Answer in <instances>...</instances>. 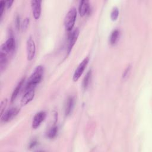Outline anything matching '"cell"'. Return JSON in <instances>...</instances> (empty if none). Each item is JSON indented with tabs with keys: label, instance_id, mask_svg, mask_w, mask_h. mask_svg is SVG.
I'll use <instances>...</instances> for the list:
<instances>
[{
	"label": "cell",
	"instance_id": "277c9868",
	"mask_svg": "<svg viewBox=\"0 0 152 152\" xmlns=\"http://www.w3.org/2000/svg\"><path fill=\"white\" fill-rule=\"evenodd\" d=\"M27 58L28 61H31L36 53V45L34 41L31 36H29L26 42Z\"/></svg>",
	"mask_w": 152,
	"mask_h": 152
},
{
	"label": "cell",
	"instance_id": "8992f818",
	"mask_svg": "<svg viewBox=\"0 0 152 152\" xmlns=\"http://www.w3.org/2000/svg\"><path fill=\"white\" fill-rule=\"evenodd\" d=\"M80 34V30L78 27L75 28L74 30H72L71 33H69L68 36V42L67 45V52L68 53H69L71 51L73 46H74L78 37Z\"/></svg>",
	"mask_w": 152,
	"mask_h": 152
},
{
	"label": "cell",
	"instance_id": "7402d4cb",
	"mask_svg": "<svg viewBox=\"0 0 152 152\" xmlns=\"http://www.w3.org/2000/svg\"><path fill=\"white\" fill-rule=\"evenodd\" d=\"M6 104H7V99L3 100L1 102V107H0V109H1V115L3 113V112H4V110L5 109Z\"/></svg>",
	"mask_w": 152,
	"mask_h": 152
},
{
	"label": "cell",
	"instance_id": "ba28073f",
	"mask_svg": "<svg viewBox=\"0 0 152 152\" xmlns=\"http://www.w3.org/2000/svg\"><path fill=\"white\" fill-rule=\"evenodd\" d=\"M46 116V113L44 111H40L36 113L32 121V128L34 129L38 128L41 123L45 120Z\"/></svg>",
	"mask_w": 152,
	"mask_h": 152
},
{
	"label": "cell",
	"instance_id": "30bf717a",
	"mask_svg": "<svg viewBox=\"0 0 152 152\" xmlns=\"http://www.w3.org/2000/svg\"><path fill=\"white\" fill-rule=\"evenodd\" d=\"M90 10L89 2L86 0H83L80 2L78 11L81 17L84 16L86 14H87Z\"/></svg>",
	"mask_w": 152,
	"mask_h": 152
},
{
	"label": "cell",
	"instance_id": "44dd1931",
	"mask_svg": "<svg viewBox=\"0 0 152 152\" xmlns=\"http://www.w3.org/2000/svg\"><path fill=\"white\" fill-rule=\"evenodd\" d=\"M130 70H131V66L129 65V66H128V67L125 69V70L123 72V74H122V78H125L128 76L129 73L130 72Z\"/></svg>",
	"mask_w": 152,
	"mask_h": 152
},
{
	"label": "cell",
	"instance_id": "e0dca14e",
	"mask_svg": "<svg viewBox=\"0 0 152 152\" xmlns=\"http://www.w3.org/2000/svg\"><path fill=\"white\" fill-rule=\"evenodd\" d=\"M58 131V128L57 126H53L47 132V137L50 139L53 138L57 135Z\"/></svg>",
	"mask_w": 152,
	"mask_h": 152
},
{
	"label": "cell",
	"instance_id": "8fae6325",
	"mask_svg": "<svg viewBox=\"0 0 152 152\" xmlns=\"http://www.w3.org/2000/svg\"><path fill=\"white\" fill-rule=\"evenodd\" d=\"M34 89L28 90L25 91L24 94L21 100V103L22 105H26L27 103H28L30 101L32 100V99L34 98Z\"/></svg>",
	"mask_w": 152,
	"mask_h": 152
},
{
	"label": "cell",
	"instance_id": "ffe728a7",
	"mask_svg": "<svg viewBox=\"0 0 152 152\" xmlns=\"http://www.w3.org/2000/svg\"><path fill=\"white\" fill-rule=\"evenodd\" d=\"M5 6V1L2 0L0 1V18H2V14L4 12V10Z\"/></svg>",
	"mask_w": 152,
	"mask_h": 152
},
{
	"label": "cell",
	"instance_id": "d4e9b609",
	"mask_svg": "<svg viewBox=\"0 0 152 152\" xmlns=\"http://www.w3.org/2000/svg\"><path fill=\"white\" fill-rule=\"evenodd\" d=\"M37 144V141H33L31 142H30V148H32L33 147H34Z\"/></svg>",
	"mask_w": 152,
	"mask_h": 152
},
{
	"label": "cell",
	"instance_id": "52a82bcc",
	"mask_svg": "<svg viewBox=\"0 0 152 152\" xmlns=\"http://www.w3.org/2000/svg\"><path fill=\"white\" fill-rule=\"evenodd\" d=\"M41 3L42 1L40 0H33L31 1L33 15L36 20L39 19L41 14Z\"/></svg>",
	"mask_w": 152,
	"mask_h": 152
},
{
	"label": "cell",
	"instance_id": "cb8c5ba5",
	"mask_svg": "<svg viewBox=\"0 0 152 152\" xmlns=\"http://www.w3.org/2000/svg\"><path fill=\"white\" fill-rule=\"evenodd\" d=\"M13 2H14V1H12V0H9V1H5V6L7 7V8H9L10 7H11Z\"/></svg>",
	"mask_w": 152,
	"mask_h": 152
},
{
	"label": "cell",
	"instance_id": "603a6c76",
	"mask_svg": "<svg viewBox=\"0 0 152 152\" xmlns=\"http://www.w3.org/2000/svg\"><path fill=\"white\" fill-rule=\"evenodd\" d=\"M15 24L16 28L18 30L20 28V17L18 15H17L15 18Z\"/></svg>",
	"mask_w": 152,
	"mask_h": 152
},
{
	"label": "cell",
	"instance_id": "6da1fadb",
	"mask_svg": "<svg viewBox=\"0 0 152 152\" xmlns=\"http://www.w3.org/2000/svg\"><path fill=\"white\" fill-rule=\"evenodd\" d=\"M43 72V67L42 65L37 66L28 80L26 87V91L34 88L41 81Z\"/></svg>",
	"mask_w": 152,
	"mask_h": 152
},
{
	"label": "cell",
	"instance_id": "5b68a950",
	"mask_svg": "<svg viewBox=\"0 0 152 152\" xmlns=\"http://www.w3.org/2000/svg\"><path fill=\"white\" fill-rule=\"evenodd\" d=\"M88 62H89V58L86 57L80 62V64L78 65V66H77V69H75L73 77H72V80L74 81H78V80L80 78L84 69H86Z\"/></svg>",
	"mask_w": 152,
	"mask_h": 152
},
{
	"label": "cell",
	"instance_id": "d6986e66",
	"mask_svg": "<svg viewBox=\"0 0 152 152\" xmlns=\"http://www.w3.org/2000/svg\"><path fill=\"white\" fill-rule=\"evenodd\" d=\"M29 22H30V19L28 17L26 18L23 20V23L21 24V28H22L23 30H26L27 28V27L28 26Z\"/></svg>",
	"mask_w": 152,
	"mask_h": 152
},
{
	"label": "cell",
	"instance_id": "7c38bea8",
	"mask_svg": "<svg viewBox=\"0 0 152 152\" xmlns=\"http://www.w3.org/2000/svg\"><path fill=\"white\" fill-rule=\"evenodd\" d=\"M75 100L74 97L70 96L68 98L65 107V116H69L71 113L74 107Z\"/></svg>",
	"mask_w": 152,
	"mask_h": 152
},
{
	"label": "cell",
	"instance_id": "3957f363",
	"mask_svg": "<svg viewBox=\"0 0 152 152\" xmlns=\"http://www.w3.org/2000/svg\"><path fill=\"white\" fill-rule=\"evenodd\" d=\"M15 48V40L12 35L10 36L5 43L1 45L0 48V52L6 54L12 52Z\"/></svg>",
	"mask_w": 152,
	"mask_h": 152
},
{
	"label": "cell",
	"instance_id": "9c48e42d",
	"mask_svg": "<svg viewBox=\"0 0 152 152\" xmlns=\"http://www.w3.org/2000/svg\"><path fill=\"white\" fill-rule=\"evenodd\" d=\"M18 111L19 109L16 107H12L8 109L1 115V121L4 122L10 121L18 113Z\"/></svg>",
	"mask_w": 152,
	"mask_h": 152
},
{
	"label": "cell",
	"instance_id": "5bb4252c",
	"mask_svg": "<svg viewBox=\"0 0 152 152\" xmlns=\"http://www.w3.org/2000/svg\"><path fill=\"white\" fill-rule=\"evenodd\" d=\"M24 78H23L22 80H20V81L18 83V84L17 85V86L15 87V89L14 90L12 93V95H11V102H13L15 98L17 97L22 86H23V84L24 83Z\"/></svg>",
	"mask_w": 152,
	"mask_h": 152
},
{
	"label": "cell",
	"instance_id": "ac0fdd59",
	"mask_svg": "<svg viewBox=\"0 0 152 152\" xmlns=\"http://www.w3.org/2000/svg\"><path fill=\"white\" fill-rule=\"evenodd\" d=\"M119 15V10L117 7L113 8L110 12V18L112 21H116Z\"/></svg>",
	"mask_w": 152,
	"mask_h": 152
},
{
	"label": "cell",
	"instance_id": "9a60e30c",
	"mask_svg": "<svg viewBox=\"0 0 152 152\" xmlns=\"http://www.w3.org/2000/svg\"><path fill=\"white\" fill-rule=\"evenodd\" d=\"M8 62L7 54L0 52V69L1 71H3L7 66Z\"/></svg>",
	"mask_w": 152,
	"mask_h": 152
},
{
	"label": "cell",
	"instance_id": "2e32d148",
	"mask_svg": "<svg viewBox=\"0 0 152 152\" xmlns=\"http://www.w3.org/2000/svg\"><path fill=\"white\" fill-rule=\"evenodd\" d=\"M91 70H90L87 72V73L86 74L83 81V88L84 90H86L88 87V85L91 80Z\"/></svg>",
	"mask_w": 152,
	"mask_h": 152
},
{
	"label": "cell",
	"instance_id": "7a4b0ae2",
	"mask_svg": "<svg viewBox=\"0 0 152 152\" xmlns=\"http://www.w3.org/2000/svg\"><path fill=\"white\" fill-rule=\"evenodd\" d=\"M77 17V10L75 7H72L69 10L64 18V25L68 31L72 30Z\"/></svg>",
	"mask_w": 152,
	"mask_h": 152
},
{
	"label": "cell",
	"instance_id": "4fadbf2b",
	"mask_svg": "<svg viewBox=\"0 0 152 152\" xmlns=\"http://www.w3.org/2000/svg\"><path fill=\"white\" fill-rule=\"evenodd\" d=\"M119 36V31L118 29H115L111 33L109 37V42L112 45H114L117 42Z\"/></svg>",
	"mask_w": 152,
	"mask_h": 152
}]
</instances>
